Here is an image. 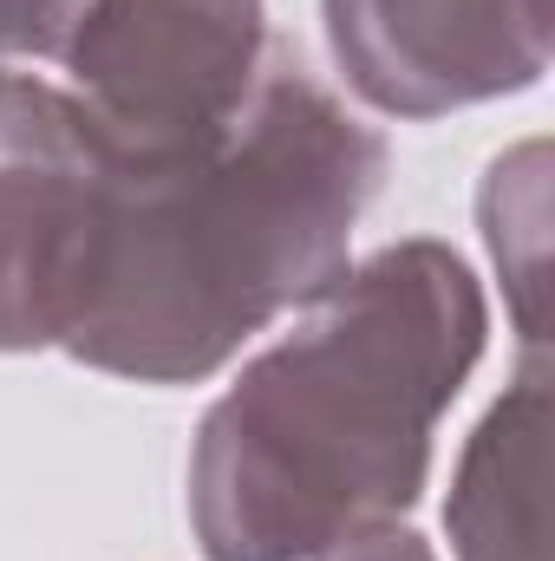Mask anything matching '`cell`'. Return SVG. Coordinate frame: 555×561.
<instances>
[{
  "label": "cell",
  "instance_id": "1",
  "mask_svg": "<svg viewBox=\"0 0 555 561\" xmlns=\"http://www.w3.org/2000/svg\"><path fill=\"white\" fill-rule=\"evenodd\" d=\"M484 346L490 300L451 242L347 262L196 424L183 483L203 561H314L406 523Z\"/></svg>",
  "mask_w": 555,
  "mask_h": 561
},
{
  "label": "cell",
  "instance_id": "2",
  "mask_svg": "<svg viewBox=\"0 0 555 561\" xmlns=\"http://www.w3.org/2000/svg\"><path fill=\"white\" fill-rule=\"evenodd\" d=\"M386 183V138L294 53H269L242 112L183 157H118L99 287L66 359L196 386L347 268Z\"/></svg>",
  "mask_w": 555,
  "mask_h": 561
},
{
  "label": "cell",
  "instance_id": "3",
  "mask_svg": "<svg viewBox=\"0 0 555 561\" xmlns=\"http://www.w3.org/2000/svg\"><path fill=\"white\" fill-rule=\"evenodd\" d=\"M269 53V0H66L46 66L118 157L157 163L216 138Z\"/></svg>",
  "mask_w": 555,
  "mask_h": 561
},
{
  "label": "cell",
  "instance_id": "4",
  "mask_svg": "<svg viewBox=\"0 0 555 561\" xmlns=\"http://www.w3.org/2000/svg\"><path fill=\"white\" fill-rule=\"evenodd\" d=\"M118 203V150L53 79L0 72V353L66 346Z\"/></svg>",
  "mask_w": 555,
  "mask_h": 561
},
{
  "label": "cell",
  "instance_id": "5",
  "mask_svg": "<svg viewBox=\"0 0 555 561\" xmlns=\"http://www.w3.org/2000/svg\"><path fill=\"white\" fill-rule=\"evenodd\" d=\"M347 92L380 118H444L550 72V0H320Z\"/></svg>",
  "mask_w": 555,
  "mask_h": 561
},
{
  "label": "cell",
  "instance_id": "6",
  "mask_svg": "<svg viewBox=\"0 0 555 561\" xmlns=\"http://www.w3.org/2000/svg\"><path fill=\"white\" fill-rule=\"evenodd\" d=\"M543 437H550V366L523 359L503 399L457 450L444 536L451 561H550L543 510Z\"/></svg>",
  "mask_w": 555,
  "mask_h": 561
},
{
  "label": "cell",
  "instance_id": "7",
  "mask_svg": "<svg viewBox=\"0 0 555 561\" xmlns=\"http://www.w3.org/2000/svg\"><path fill=\"white\" fill-rule=\"evenodd\" d=\"M484 249L503 275V300L517 313V340L543 359V294H550V144L530 138L503 150L477 190Z\"/></svg>",
  "mask_w": 555,
  "mask_h": 561
},
{
  "label": "cell",
  "instance_id": "8",
  "mask_svg": "<svg viewBox=\"0 0 555 561\" xmlns=\"http://www.w3.org/2000/svg\"><path fill=\"white\" fill-rule=\"evenodd\" d=\"M59 7L66 0H0V72L7 66H46Z\"/></svg>",
  "mask_w": 555,
  "mask_h": 561
},
{
  "label": "cell",
  "instance_id": "9",
  "mask_svg": "<svg viewBox=\"0 0 555 561\" xmlns=\"http://www.w3.org/2000/svg\"><path fill=\"white\" fill-rule=\"evenodd\" d=\"M314 561H438V549L412 523H386V529H366V536H353V542H340V549H327Z\"/></svg>",
  "mask_w": 555,
  "mask_h": 561
}]
</instances>
